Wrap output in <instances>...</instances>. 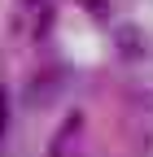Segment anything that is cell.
Masks as SVG:
<instances>
[{
	"label": "cell",
	"mask_w": 153,
	"mask_h": 157,
	"mask_svg": "<svg viewBox=\"0 0 153 157\" xmlns=\"http://www.w3.org/2000/svg\"><path fill=\"white\" fill-rule=\"evenodd\" d=\"M114 48H118L123 61H144L153 44H149V31L140 22H123L118 31H114Z\"/></svg>",
	"instance_id": "obj_1"
},
{
	"label": "cell",
	"mask_w": 153,
	"mask_h": 157,
	"mask_svg": "<svg viewBox=\"0 0 153 157\" xmlns=\"http://www.w3.org/2000/svg\"><path fill=\"white\" fill-rule=\"evenodd\" d=\"M57 87H61V74H57V70H40V74L31 78V92L26 96H31L35 105H44L48 96H57Z\"/></svg>",
	"instance_id": "obj_2"
},
{
	"label": "cell",
	"mask_w": 153,
	"mask_h": 157,
	"mask_svg": "<svg viewBox=\"0 0 153 157\" xmlns=\"http://www.w3.org/2000/svg\"><path fill=\"white\" fill-rule=\"evenodd\" d=\"M79 5L92 13V17H101V22H105V17H109V0H79Z\"/></svg>",
	"instance_id": "obj_3"
},
{
	"label": "cell",
	"mask_w": 153,
	"mask_h": 157,
	"mask_svg": "<svg viewBox=\"0 0 153 157\" xmlns=\"http://www.w3.org/2000/svg\"><path fill=\"white\" fill-rule=\"evenodd\" d=\"M9 131V96H5V87H0V135Z\"/></svg>",
	"instance_id": "obj_4"
},
{
	"label": "cell",
	"mask_w": 153,
	"mask_h": 157,
	"mask_svg": "<svg viewBox=\"0 0 153 157\" xmlns=\"http://www.w3.org/2000/svg\"><path fill=\"white\" fill-rule=\"evenodd\" d=\"M31 5H40V0H31Z\"/></svg>",
	"instance_id": "obj_5"
}]
</instances>
